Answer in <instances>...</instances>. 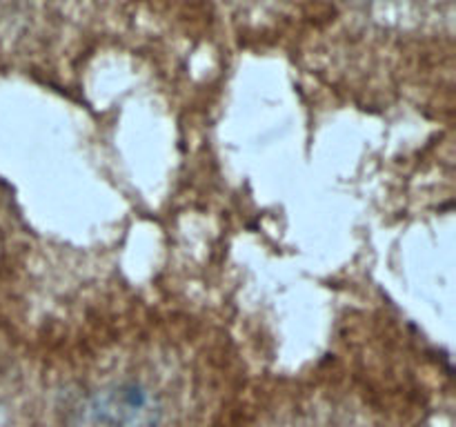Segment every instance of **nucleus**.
<instances>
[{"mask_svg": "<svg viewBox=\"0 0 456 427\" xmlns=\"http://www.w3.org/2000/svg\"><path fill=\"white\" fill-rule=\"evenodd\" d=\"M92 407L107 427H156L163 414L159 391L147 378L134 374L107 381L94 394Z\"/></svg>", "mask_w": 456, "mask_h": 427, "instance_id": "f257e3e1", "label": "nucleus"}]
</instances>
